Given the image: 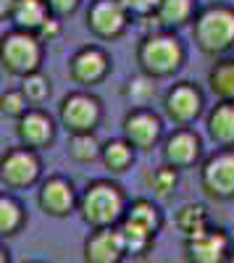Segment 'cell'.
Instances as JSON below:
<instances>
[{
	"label": "cell",
	"mask_w": 234,
	"mask_h": 263,
	"mask_svg": "<svg viewBox=\"0 0 234 263\" xmlns=\"http://www.w3.org/2000/svg\"><path fill=\"white\" fill-rule=\"evenodd\" d=\"M124 95L132 100V108H147L150 100L155 98V79L145 77V74L132 77L124 87Z\"/></svg>",
	"instance_id": "28"
},
{
	"label": "cell",
	"mask_w": 234,
	"mask_h": 263,
	"mask_svg": "<svg viewBox=\"0 0 234 263\" xmlns=\"http://www.w3.org/2000/svg\"><path fill=\"white\" fill-rule=\"evenodd\" d=\"M124 6V11L129 13V18H153L155 11H158V3L161 0H119Z\"/></svg>",
	"instance_id": "30"
},
{
	"label": "cell",
	"mask_w": 234,
	"mask_h": 263,
	"mask_svg": "<svg viewBox=\"0 0 234 263\" xmlns=\"http://www.w3.org/2000/svg\"><path fill=\"white\" fill-rule=\"evenodd\" d=\"M229 260H234V237H231V248H229Z\"/></svg>",
	"instance_id": "35"
},
{
	"label": "cell",
	"mask_w": 234,
	"mask_h": 263,
	"mask_svg": "<svg viewBox=\"0 0 234 263\" xmlns=\"http://www.w3.org/2000/svg\"><path fill=\"white\" fill-rule=\"evenodd\" d=\"M18 90H21V95H24L29 108H42V103H45L53 92V84H50V77H45L42 71H34V74L21 79Z\"/></svg>",
	"instance_id": "26"
},
{
	"label": "cell",
	"mask_w": 234,
	"mask_h": 263,
	"mask_svg": "<svg viewBox=\"0 0 234 263\" xmlns=\"http://www.w3.org/2000/svg\"><path fill=\"white\" fill-rule=\"evenodd\" d=\"M192 40L208 55H226L234 48V8L210 3L192 18Z\"/></svg>",
	"instance_id": "3"
},
{
	"label": "cell",
	"mask_w": 234,
	"mask_h": 263,
	"mask_svg": "<svg viewBox=\"0 0 234 263\" xmlns=\"http://www.w3.org/2000/svg\"><path fill=\"white\" fill-rule=\"evenodd\" d=\"M100 147H103V142L95 137V132L92 135H71L66 153L76 163H92V161L100 158Z\"/></svg>",
	"instance_id": "27"
},
{
	"label": "cell",
	"mask_w": 234,
	"mask_h": 263,
	"mask_svg": "<svg viewBox=\"0 0 234 263\" xmlns=\"http://www.w3.org/2000/svg\"><path fill=\"white\" fill-rule=\"evenodd\" d=\"M121 221H129L145 232H150V234H158L161 224H163V216L158 211V205L153 200H145V197H140V200H132V203H126V211H124V218Z\"/></svg>",
	"instance_id": "21"
},
{
	"label": "cell",
	"mask_w": 234,
	"mask_h": 263,
	"mask_svg": "<svg viewBox=\"0 0 234 263\" xmlns=\"http://www.w3.org/2000/svg\"><path fill=\"white\" fill-rule=\"evenodd\" d=\"M111 71V55L98 45H84L69 58V77L82 84V87H92L100 84Z\"/></svg>",
	"instance_id": "14"
},
{
	"label": "cell",
	"mask_w": 234,
	"mask_h": 263,
	"mask_svg": "<svg viewBox=\"0 0 234 263\" xmlns=\"http://www.w3.org/2000/svg\"><path fill=\"white\" fill-rule=\"evenodd\" d=\"M200 187L216 200L234 197V147H219L200 166Z\"/></svg>",
	"instance_id": "7"
},
{
	"label": "cell",
	"mask_w": 234,
	"mask_h": 263,
	"mask_svg": "<svg viewBox=\"0 0 234 263\" xmlns=\"http://www.w3.org/2000/svg\"><path fill=\"white\" fill-rule=\"evenodd\" d=\"M76 200H79V192H76L74 182L61 177V174L48 177L40 184V192H37L40 211L45 216H53V218H66L69 213H74Z\"/></svg>",
	"instance_id": "11"
},
{
	"label": "cell",
	"mask_w": 234,
	"mask_h": 263,
	"mask_svg": "<svg viewBox=\"0 0 234 263\" xmlns=\"http://www.w3.org/2000/svg\"><path fill=\"white\" fill-rule=\"evenodd\" d=\"M161 153H163V163L174 166L177 171L179 168H189V166H195L203 158V140H200V135L195 129L179 126L163 140Z\"/></svg>",
	"instance_id": "13"
},
{
	"label": "cell",
	"mask_w": 234,
	"mask_h": 263,
	"mask_svg": "<svg viewBox=\"0 0 234 263\" xmlns=\"http://www.w3.org/2000/svg\"><path fill=\"white\" fill-rule=\"evenodd\" d=\"M58 119L69 135H92L103 121V103L98 95H92L87 90L69 92L61 100Z\"/></svg>",
	"instance_id": "5"
},
{
	"label": "cell",
	"mask_w": 234,
	"mask_h": 263,
	"mask_svg": "<svg viewBox=\"0 0 234 263\" xmlns=\"http://www.w3.org/2000/svg\"><path fill=\"white\" fill-rule=\"evenodd\" d=\"M124 142H129L134 150H153L163 140V119L153 108H132L121 121Z\"/></svg>",
	"instance_id": "8"
},
{
	"label": "cell",
	"mask_w": 234,
	"mask_h": 263,
	"mask_svg": "<svg viewBox=\"0 0 234 263\" xmlns=\"http://www.w3.org/2000/svg\"><path fill=\"white\" fill-rule=\"evenodd\" d=\"M208 135L219 147H234V103H216L205 116Z\"/></svg>",
	"instance_id": "17"
},
{
	"label": "cell",
	"mask_w": 234,
	"mask_h": 263,
	"mask_svg": "<svg viewBox=\"0 0 234 263\" xmlns=\"http://www.w3.org/2000/svg\"><path fill=\"white\" fill-rule=\"evenodd\" d=\"M13 6H16V0H0V21H3V18H11Z\"/></svg>",
	"instance_id": "33"
},
{
	"label": "cell",
	"mask_w": 234,
	"mask_h": 263,
	"mask_svg": "<svg viewBox=\"0 0 234 263\" xmlns=\"http://www.w3.org/2000/svg\"><path fill=\"white\" fill-rule=\"evenodd\" d=\"M27 224V211L18 197L11 192H0V242L8 237H16Z\"/></svg>",
	"instance_id": "20"
},
{
	"label": "cell",
	"mask_w": 234,
	"mask_h": 263,
	"mask_svg": "<svg viewBox=\"0 0 234 263\" xmlns=\"http://www.w3.org/2000/svg\"><path fill=\"white\" fill-rule=\"evenodd\" d=\"M229 248L231 237L219 227H208L205 232L184 239V255L189 263H229Z\"/></svg>",
	"instance_id": "12"
},
{
	"label": "cell",
	"mask_w": 234,
	"mask_h": 263,
	"mask_svg": "<svg viewBox=\"0 0 234 263\" xmlns=\"http://www.w3.org/2000/svg\"><path fill=\"white\" fill-rule=\"evenodd\" d=\"M145 184H147V190L153 192V197H158V200H166V197H171V195L177 192L179 171H177L174 166H168V163H161V166H155V168L147 171Z\"/></svg>",
	"instance_id": "25"
},
{
	"label": "cell",
	"mask_w": 234,
	"mask_h": 263,
	"mask_svg": "<svg viewBox=\"0 0 234 263\" xmlns=\"http://www.w3.org/2000/svg\"><path fill=\"white\" fill-rule=\"evenodd\" d=\"M0 263H11V253H8V248L0 242Z\"/></svg>",
	"instance_id": "34"
},
{
	"label": "cell",
	"mask_w": 234,
	"mask_h": 263,
	"mask_svg": "<svg viewBox=\"0 0 234 263\" xmlns=\"http://www.w3.org/2000/svg\"><path fill=\"white\" fill-rule=\"evenodd\" d=\"M134 58L140 66V74L150 79H163V77L177 74L184 66L187 50H184V42L174 32L155 29V32H147L137 42Z\"/></svg>",
	"instance_id": "2"
},
{
	"label": "cell",
	"mask_w": 234,
	"mask_h": 263,
	"mask_svg": "<svg viewBox=\"0 0 234 263\" xmlns=\"http://www.w3.org/2000/svg\"><path fill=\"white\" fill-rule=\"evenodd\" d=\"M42 42L37 34L11 29L0 40V63L13 77H29L34 71H42Z\"/></svg>",
	"instance_id": "4"
},
{
	"label": "cell",
	"mask_w": 234,
	"mask_h": 263,
	"mask_svg": "<svg viewBox=\"0 0 234 263\" xmlns=\"http://www.w3.org/2000/svg\"><path fill=\"white\" fill-rule=\"evenodd\" d=\"M42 177V161L37 150L29 147H11L0 158V182L8 190H27L34 187Z\"/></svg>",
	"instance_id": "6"
},
{
	"label": "cell",
	"mask_w": 234,
	"mask_h": 263,
	"mask_svg": "<svg viewBox=\"0 0 234 263\" xmlns=\"http://www.w3.org/2000/svg\"><path fill=\"white\" fill-rule=\"evenodd\" d=\"M203 92L200 87L192 84V82H177L166 90L163 95V111L166 116L177 121L179 126H187L192 124L200 114H203Z\"/></svg>",
	"instance_id": "10"
},
{
	"label": "cell",
	"mask_w": 234,
	"mask_h": 263,
	"mask_svg": "<svg viewBox=\"0 0 234 263\" xmlns=\"http://www.w3.org/2000/svg\"><path fill=\"white\" fill-rule=\"evenodd\" d=\"M27 108L29 105H27L24 95H21V90H6L3 95H0V114L18 119L21 114H27Z\"/></svg>",
	"instance_id": "29"
},
{
	"label": "cell",
	"mask_w": 234,
	"mask_h": 263,
	"mask_svg": "<svg viewBox=\"0 0 234 263\" xmlns=\"http://www.w3.org/2000/svg\"><path fill=\"white\" fill-rule=\"evenodd\" d=\"M129 13L119 0H92L87 8V29L98 40H119L129 27Z\"/></svg>",
	"instance_id": "9"
},
{
	"label": "cell",
	"mask_w": 234,
	"mask_h": 263,
	"mask_svg": "<svg viewBox=\"0 0 234 263\" xmlns=\"http://www.w3.org/2000/svg\"><path fill=\"white\" fill-rule=\"evenodd\" d=\"M195 13H198V3H195V0H161L153 21H158L155 29L174 32V29L189 24V21L195 18Z\"/></svg>",
	"instance_id": "18"
},
{
	"label": "cell",
	"mask_w": 234,
	"mask_h": 263,
	"mask_svg": "<svg viewBox=\"0 0 234 263\" xmlns=\"http://www.w3.org/2000/svg\"><path fill=\"white\" fill-rule=\"evenodd\" d=\"M61 37V21L55 18V16H50L45 24H42V29L37 32V40L45 45V42H53V40H58Z\"/></svg>",
	"instance_id": "32"
},
{
	"label": "cell",
	"mask_w": 234,
	"mask_h": 263,
	"mask_svg": "<svg viewBox=\"0 0 234 263\" xmlns=\"http://www.w3.org/2000/svg\"><path fill=\"white\" fill-rule=\"evenodd\" d=\"M34 263H40V260H34Z\"/></svg>",
	"instance_id": "36"
},
{
	"label": "cell",
	"mask_w": 234,
	"mask_h": 263,
	"mask_svg": "<svg viewBox=\"0 0 234 263\" xmlns=\"http://www.w3.org/2000/svg\"><path fill=\"white\" fill-rule=\"evenodd\" d=\"M177 229L182 232L184 239L195 237L200 232H205L210 227V218H208V208L203 203H184L179 211H177V218H174Z\"/></svg>",
	"instance_id": "23"
},
{
	"label": "cell",
	"mask_w": 234,
	"mask_h": 263,
	"mask_svg": "<svg viewBox=\"0 0 234 263\" xmlns=\"http://www.w3.org/2000/svg\"><path fill=\"white\" fill-rule=\"evenodd\" d=\"M48 18H50V11L45 0H16V6L11 11L13 29L29 32V34H37Z\"/></svg>",
	"instance_id": "19"
},
{
	"label": "cell",
	"mask_w": 234,
	"mask_h": 263,
	"mask_svg": "<svg viewBox=\"0 0 234 263\" xmlns=\"http://www.w3.org/2000/svg\"><path fill=\"white\" fill-rule=\"evenodd\" d=\"M45 3H48L50 16H55V18H66V16L76 13V8L82 6V0H45Z\"/></svg>",
	"instance_id": "31"
},
{
	"label": "cell",
	"mask_w": 234,
	"mask_h": 263,
	"mask_svg": "<svg viewBox=\"0 0 234 263\" xmlns=\"http://www.w3.org/2000/svg\"><path fill=\"white\" fill-rule=\"evenodd\" d=\"M100 161L111 174H124L134 163V147L129 142H124L121 137L119 140H108L100 147Z\"/></svg>",
	"instance_id": "24"
},
{
	"label": "cell",
	"mask_w": 234,
	"mask_h": 263,
	"mask_svg": "<svg viewBox=\"0 0 234 263\" xmlns=\"http://www.w3.org/2000/svg\"><path fill=\"white\" fill-rule=\"evenodd\" d=\"M82 253H84V260L87 263H121L126 258V248H124L119 227L92 229L84 237Z\"/></svg>",
	"instance_id": "16"
},
{
	"label": "cell",
	"mask_w": 234,
	"mask_h": 263,
	"mask_svg": "<svg viewBox=\"0 0 234 263\" xmlns=\"http://www.w3.org/2000/svg\"><path fill=\"white\" fill-rule=\"evenodd\" d=\"M126 203L129 200H126L121 184H116L111 179H95L79 195L76 211L90 229H108V227L121 224Z\"/></svg>",
	"instance_id": "1"
},
{
	"label": "cell",
	"mask_w": 234,
	"mask_h": 263,
	"mask_svg": "<svg viewBox=\"0 0 234 263\" xmlns=\"http://www.w3.org/2000/svg\"><path fill=\"white\" fill-rule=\"evenodd\" d=\"M208 87L221 103H234V58H219L210 66Z\"/></svg>",
	"instance_id": "22"
},
{
	"label": "cell",
	"mask_w": 234,
	"mask_h": 263,
	"mask_svg": "<svg viewBox=\"0 0 234 263\" xmlns=\"http://www.w3.org/2000/svg\"><path fill=\"white\" fill-rule=\"evenodd\" d=\"M16 137L21 147H29V150L48 147L55 140V121L42 108H27V114L16 119Z\"/></svg>",
	"instance_id": "15"
}]
</instances>
